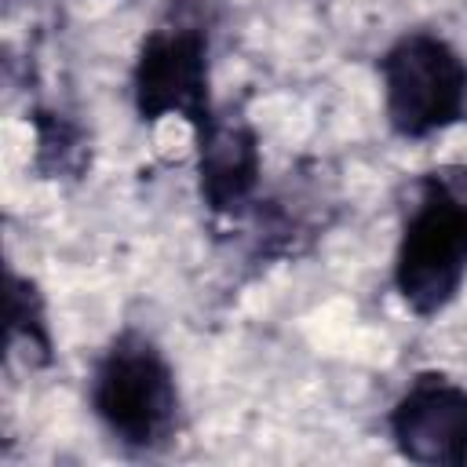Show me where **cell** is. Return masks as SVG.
<instances>
[{
    "mask_svg": "<svg viewBox=\"0 0 467 467\" xmlns=\"http://www.w3.org/2000/svg\"><path fill=\"white\" fill-rule=\"evenodd\" d=\"M467 277V164H441L416 186L394 252V288L416 317L441 314Z\"/></svg>",
    "mask_w": 467,
    "mask_h": 467,
    "instance_id": "1",
    "label": "cell"
},
{
    "mask_svg": "<svg viewBox=\"0 0 467 467\" xmlns=\"http://www.w3.org/2000/svg\"><path fill=\"white\" fill-rule=\"evenodd\" d=\"M95 420L131 452L168 445L179 423V387L164 350L139 328H124L99 354L88 383Z\"/></svg>",
    "mask_w": 467,
    "mask_h": 467,
    "instance_id": "2",
    "label": "cell"
},
{
    "mask_svg": "<svg viewBox=\"0 0 467 467\" xmlns=\"http://www.w3.org/2000/svg\"><path fill=\"white\" fill-rule=\"evenodd\" d=\"M383 113L394 135L431 139L467 109V58L431 29L401 33L379 55Z\"/></svg>",
    "mask_w": 467,
    "mask_h": 467,
    "instance_id": "3",
    "label": "cell"
},
{
    "mask_svg": "<svg viewBox=\"0 0 467 467\" xmlns=\"http://www.w3.org/2000/svg\"><path fill=\"white\" fill-rule=\"evenodd\" d=\"M131 102L146 124L182 120L193 139L215 120L208 99V29L190 18L164 22L146 33L131 66Z\"/></svg>",
    "mask_w": 467,
    "mask_h": 467,
    "instance_id": "4",
    "label": "cell"
},
{
    "mask_svg": "<svg viewBox=\"0 0 467 467\" xmlns=\"http://www.w3.org/2000/svg\"><path fill=\"white\" fill-rule=\"evenodd\" d=\"M398 452L423 467L467 463V387L445 372H420L409 379L387 416Z\"/></svg>",
    "mask_w": 467,
    "mask_h": 467,
    "instance_id": "5",
    "label": "cell"
},
{
    "mask_svg": "<svg viewBox=\"0 0 467 467\" xmlns=\"http://www.w3.org/2000/svg\"><path fill=\"white\" fill-rule=\"evenodd\" d=\"M197 142V175H201V197L219 215H237L255 186H259V139L244 120H223L215 117Z\"/></svg>",
    "mask_w": 467,
    "mask_h": 467,
    "instance_id": "6",
    "label": "cell"
},
{
    "mask_svg": "<svg viewBox=\"0 0 467 467\" xmlns=\"http://www.w3.org/2000/svg\"><path fill=\"white\" fill-rule=\"evenodd\" d=\"M7 347L26 358V365L51 361V328L44 314V296L29 277L7 274Z\"/></svg>",
    "mask_w": 467,
    "mask_h": 467,
    "instance_id": "7",
    "label": "cell"
},
{
    "mask_svg": "<svg viewBox=\"0 0 467 467\" xmlns=\"http://www.w3.org/2000/svg\"><path fill=\"white\" fill-rule=\"evenodd\" d=\"M36 128V164L51 175H66L77 171L84 161V139L80 131L62 117V113H36L33 117Z\"/></svg>",
    "mask_w": 467,
    "mask_h": 467,
    "instance_id": "8",
    "label": "cell"
}]
</instances>
